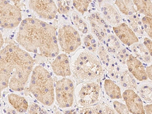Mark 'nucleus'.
Segmentation results:
<instances>
[{
	"label": "nucleus",
	"mask_w": 152,
	"mask_h": 114,
	"mask_svg": "<svg viewBox=\"0 0 152 114\" xmlns=\"http://www.w3.org/2000/svg\"><path fill=\"white\" fill-rule=\"evenodd\" d=\"M16 41L27 52L47 58H55L59 54L56 28L41 19L28 18L23 20Z\"/></svg>",
	"instance_id": "nucleus-1"
},
{
	"label": "nucleus",
	"mask_w": 152,
	"mask_h": 114,
	"mask_svg": "<svg viewBox=\"0 0 152 114\" xmlns=\"http://www.w3.org/2000/svg\"><path fill=\"white\" fill-rule=\"evenodd\" d=\"M0 56L1 93L8 87L14 91H22L35 67L33 57L13 44L1 49Z\"/></svg>",
	"instance_id": "nucleus-2"
},
{
	"label": "nucleus",
	"mask_w": 152,
	"mask_h": 114,
	"mask_svg": "<svg viewBox=\"0 0 152 114\" xmlns=\"http://www.w3.org/2000/svg\"><path fill=\"white\" fill-rule=\"evenodd\" d=\"M70 61L72 74L83 83L95 81L104 77V69L100 61L88 50H77Z\"/></svg>",
	"instance_id": "nucleus-3"
},
{
	"label": "nucleus",
	"mask_w": 152,
	"mask_h": 114,
	"mask_svg": "<svg viewBox=\"0 0 152 114\" xmlns=\"http://www.w3.org/2000/svg\"><path fill=\"white\" fill-rule=\"evenodd\" d=\"M28 90L41 104L52 106L55 102L54 81L48 71L41 65L35 66L30 76Z\"/></svg>",
	"instance_id": "nucleus-4"
},
{
	"label": "nucleus",
	"mask_w": 152,
	"mask_h": 114,
	"mask_svg": "<svg viewBox=\"0 0 152 114\" xmlns=\"http://www.w3.org/2000/svg\"><path fill=\"white\" fill-rule=\"evenodd\" d=\"M101 98L102 89L97 81L80 83L75 88L76 102L81 108L99 104Z\"/></svg>",
	"instance_id": "nucleus-5"
},
{
	"label": "nucleus",
	"mask_w": 152,
	"mask_h": 114,
	"mask_svg": "<svg viewBox=\"0 0 152 114\" xmlns=\"http://www.w3.org/2000/svg\"><path fill=\"white\" fill-rule=\"evenodd\" d=\"M57 40L59 47L67 54L75 52L82 44L79 31L69 24H62L59 26Z\"/></svg>",
	"instance_id": "nucleus-6"
},
{
	"label": "nucleus",
	"mask_w": 152,
	"mask_h": 114,
	"mask_svg": "<svg viewBox=\"0 0 152 114\" xmlns=\"http://www.w3.org/2000/svg\"><path fill=\"white\" fill-rule=\"evenodd\" d=\"M55 98L57 105L61 109L69 108L74 104L75 88L73 80L62 78L56 82Z\"/></svg>",
	"instance_id": "nucleus-7"
},
{
	"label": "nucleus",
	"mask_w": 152,
	"mask_h": 114,
	"mask_svg": "<svg viewBox=\"0 0 152 114\" xmlns=\"http://www.w3.org/2000/svg\"><path fill=\"white\" fill-rule=\"evenodd\" d=\"M7 1H0V23L5 29L17 28L22 22V13L18 6Z\"/></svg>",
	"instance_id": "nucleus-8"
},
{
	"label": "nucleus",
	"mask_w": 152,
	"mask_h": 114,
	"mask_svg": "<svg viewBox=\"0 0 152 114\" xmlns=\"http://www.w3.org/2000/svg\"><path fill=\"white\" fill-rule=\"evenodd\" d=\"M29 9L40 19L52 20L56 18L58 12V8L53 1H29Z\"/></svg>",
	"instance_id": "nucleus-9"
},
{
	"label": "nucleus",
	"mask_w": 152,
	"mask_h": 114,
	"mask_svg": "<svg viewBox=\"0 0 152 114\" xmlns=\"http://www.w3.org/2000/svg\"><path fill=\"white\" fill-rule=\"evenodd\" d=\"M87 20L90 24L93 35L96 37L100 43H104L106 37L110 34L109 24L103 19L99 12H93L89 14Z\"/></svg>",
	"instance_id": "nucleus-10"
},
{
	"label": "nucleus",
	"mask_w": 152,
	"mask_h": 114,
	"mask_svg": "<svg viewBox=\"0 0 152 114\" xmlns=\"http://www.w3.org/2000/svg\"><path fill=\"white\" fill-rule=\"evenodd\" d=\"M99 13L103 19L109 24L118 26L122 23V18L115 5L108 1H99Z\"/></svg>",
	"instance_id": "nucleus-11"
},
{
	"label": "nucleus",
	"mask_w": 152,
	"mask_h": 114,
	"mask_svg": "<svg viewBox=\"0 0 152 114\" xmlns=\"http://www.w3.org/2000/svg\"><path fill=\"white\" fill-rule=\"evenodd\" d=\"M122 98L130 113L145 114L142 99L134 90H124Z\"/></svg>",
	"instance_id": "nucleus-12"
},
{
	"label": "nucleus",
	"mask_w": 152,
	"mask_h": 114,
	"mask_svg": "<svg viewBox=\"0 0 152 114\" xmlns=\"http://www.w3.org/2000/svg\"><path fill=\"white\" fill-rule=\"evenodd\" d=\"M51 66L54 74L58 77L67 78L72 74L71 61L66 53L59 54L54 58Z\"/></svg>",
	"instance_id": "nucleus-13"
},
{
	"label": "nucleus",
	"mask_w": 152,
	"mask_h": 114,
	"mask_svg": "<svg viewBox=\"0 0 152 114\" xmlns=\"http://www.w3.org/2000/svg\"><path fill=\"white\" fill-rule=\"evenodd\" d=\"M113 30L120 41L128 47L139 42L137 35L126 23H121L113 26Z\"/></svg>",
	"instance_id": "nucleus-14"
},
{
	"label": "nucleus",
	"mask_w": 152,
	"mask_h": 114,
	"mask_svg": "<svg viewBox=\"0 0 152 114\" xmlns=\"http://www.w3.org/2000/svg\"><path fill=\"white\" fill-rule=\"evenodd\" d=\"M126 65L130 73L138 81H143L148 79L146 70L143 64L132 54L129 56Z\"/></svg>",
	"instance_id": "nucleus-15"
},
{
	"label": "nucleus",
	"mask_w": 152,
	"mask_h": 114,
	"mask_svg": "<svg viewBox=\"0 0 152 114\" xmlns=\"http://www.w3.org/2000/svg\"><path fill=\"white\" fill-rule=\"evenodd\" d=\"M78 114H118L114 109L105 103H99L90 107L81 108Z\"/></svg>",
	"instance_id": "nucleus-16"
},
{
	"label": "nucleus",
	"mask_w": 152,
	"mask_h": 114,
	"mask_svg": "<svg viewBox=\"0 0 152 114\" xmlns=\"http://www.w3.org/2000/svg\"><path fill=\"white\" fill-rule=\"evenodd\" d=\"M7 97L9 104L18 112L23 114L28 111L29 105L24 97L17 94H10Z\"/></svg>",
	"instance_id": "nucleus-17"
},
{
	"label": "nucleus",
	"mask_w": 152,
	"mask_h": 114,
	"mask_svg": "<svg viewBox=\"0 0 152 114\" xmlns=\"http://www.w3.org/2000/svg\"><path fill=\"white\" fill-rule=\"evenodd\" d=\"M118 81L121 87L125 90H133L135 91L137 89L136 79L127 69H122Z\"/></svg>",
	"instance_id": "nucleus-18"
},
{
	"label": "nucleus",
	"mask_w": 152,
	"mask_h": 114,
	"mask_svg": "<svg viewBox=\"0 0 152 114\" xmlns=\"http://www.w3.org/2000/svg\"><path fill=\"white\" fill-rule=\"evenodd\" d=\"M132 54L139 59L141 62L147 64H152V57H151L148 51L142 43L138 42L130 46Z\"/></svg>",
	"instance_id": "nucleus-19"
},
{
	"label": "nucleus",
	"mask_w": 152,
	"mask_h": 114,
	"mask_svg": "<svg viewBox=\"0 0 152 114\" xmlns=\"http://www.w3.org/2000/svg\"><path fill=\"white\" fill-rule=\"evenodd\" d=\"M104 87L105 94L110 99L116 100L122 98L121 88L114 80H105L104 81Z\"/></svg>",
	"instance_id": "nucleus-20"
},
{
	"label": "nucleus",
	"mask_w": 152,
	"mask_h": 114,
	"mask_svg": "<svg viewBox=\"0 0 152 114\" xmlns=\"http://www.w3.org/2000/svg\"><path fill=\"white\" fill-rule=\"evenodd\" d=\"M104 44L105 45L104 47L107 52L113 56L123 47L121 42L120 41L116 35L111 33L106 37Z\"/></svg>",
	"instance_id": "nucleus-21"
},
{
	"label": "nucleus",
	"mask_w": 152,
	"mask_h": 114,
	"mask_svg": "<svg viewBox=\"0 0 152 114\" xmlns=\"http://www.w3.org/2000/svg\"><path fill=\"white\" fill-rule=\"evenodd\" d=\"M126 20L127 22V24L136 35L137 34L139 36L145 35L142 18H140V14L138 13L130 16H126Z\"/></svg>",
	"instance_id": "nucleus-22"
},
{
	"label": "nucleus",
	"mask_w": 152,
	"mask_h": 114,
	"mask_svg": "<svg viewBox=\"0 0 152 114\" xmlns=\"http://www.w3.org/2000/svg\"><path fill=\"white\" fill-rule=\"evenodd\" d=\"M114 3L119 10L126 16H130L137 13L133 1H116Z\"/></svg>",
	"instance_id": "nucleus-23"
},
{
	"label": "nucleus",
	"mask_w": 152,
	"mask_h": 114,
	"mask_svg": "<svg viewBox=\"0 0 152 114\" xmlns=\"http://www.w3.org/2000/svg\"><path fill=\"white\" fill-rule=\"evenodd\" d=\"M133 1L138 14L152 18V1L147 0H134Z\"/></svg>",
	"instance_id": "nucleus-24"
},
{
	"label": "nucleus",
	"mask_w": 152,
	"mask_h": 114,
	"mask_svg": "<svg viewBox=\"0 0 152 114\" xmlns=\"http://www.w3.org/2000/svg\"><path fill=\"white\" fill-rule=\"evenodd\" d=\"M105 69L107 70V74L112 80L115 81L119 80L122 69L116 59H113Z\"/></svg>",
	"instance_id": "nucleus-25"
},
{
	"label": "nucleus",
	"mask_w": 152,
	"mask_h": 114,
	"mask_svg": "<svg viewBox=\"0 0 152 114\" xmlns=\"http://www.w3.org/2000/svg\"><path fill=\"white\" fill-rule=\"evenodd\" d=\"M71 19L75 28L84 34H87L88 32V26L86 22L80 16L78 13L74 12L71 16Z\"/></svg>",
	"instance_id": "nucleus-26"
},
{
	"label": "nucleus",
	"mask_w": 152,
	"mask_h": 114,
	"mask_svg": "<svg viewBox=\"0 0 152 114\" xmlns=\"http://www.w3.org/2000/svg\"><path fill=\"white\" fill-rule=\"evenodd\" d=\"M84 43L87 50L94 53L97 52L99 46L96 39L93 34L87 33L84 38Z\"/></svg>",
	"instance_id": "nucleus-27"
},
{
	"label": "nucleus",
	"mask_w": 152,
	"mask_h": 114,
	"mask_svg": "<svg viewBox=\"0 0 152 114\" xmlns=\"http://www.w3.org/2000/svg\"><path fill=\"white\" fill-rule=\"evenodd\" d=\"M139 95L141 99L148 103H152V86L144 84L138 89Z\"/></svg>",
	"instance_id": "nucleus-28"
},
{
	"label": "nucleus",
	"mask_w": 152,
	"mask_h": 114,
	"mask_svg": "<svg viewBox=\"0 0 152 114\" xmlns=\"http://www.w3.org/2000/svg\"><path fill=\"white\" fill-rule=\"evenodd\" d=\"M97 52L100 61L102 62L105 67H107L114 59L111 54L107 52L105 47L102 45H99V49Z\"/></svg>",
	"instance_id": "nucleus-29"
},
{
	"label": "nucleus",
	"mask_w": 152,
	"mask_h": 114,
	"mask_svg": "<svg viewBox=\"0 0 152 114\" xmlns=\"http://www.w3.org/2000/svg\"><path fill=\"white\" fill-rule=\"evenodd\" d=\"M130 54H131L130 53L129 51L123 46L114 56L116 61L120 64L124 65L126 64V62Z\"/></svg>",
	"instance_id": "nucleus-30"
},
{
	"label": "nucleus",
	"mask_w": 152,
	"mask_h": 114,
	"mask_svg": "<svg viewBox=\"0 0 152 114\" xmlns=\"http://www.w3.org/2000/svg\"><path fill=\"white\" fill-rule=\"evenodd\" d=\"M92 1H73V5L80 14L84 15L88 10Z\"/></svg>",
	"instance_id": "nucleus-31"
},
{
	"label": "nucleus",
	"mask_w": 152,
	"mask_h": 114,
	"mask_svg": "<svg viewBox=\"0 0 152 114\" xmlns=\"http://www.w3.org/2000/svg\"><path fill=\"white\" fill-rule=\"evenodd\" d=\"M142 21L145 33L152 40V18L143 16Z\"/></svg>",
	"instance_id": "nucleus-32"
},
{
	"label": "nucleus",
	"mask_w": 152,
	"mask_h": 114,
	"mask_svg": "<svg viewBox=\"0 0 152 114\" xmlns=\"http://www.w3.org/2000/svg\"><path fill=\"white\" fill-rule=\"evenodd\" d=\"M58 12L62 14H66L71 10V4L72 2L68 1H57Z\"/></svg>",
	"instance_id": "nucleus-33"
},
{
	"label": "nucleus",
	"mask_w": 152,
	"mask_h": 114,
	"mask_svg": "<svg viewBox=\"0 0 152 114\" xmlns=\"http://www.w3.org/2000/svg\"><path fill=\"white\" fill-rule=\"evenodd\" d=\"M113 105L114 110L118 114H130L129 111L126 104L122 102H120L118 100H114L113 102Z\"/></svg>",
	"instance_id": "nucleus-34"
},
{
	"label": "nucleus",
	"mask_w": 152,
	"mask_h": 114,
	"mask_svg": "<svg viewBox=\"0 0 152 114\" xmlns=\"http://www.w3.org/2000/svg\"><path fill=\"white\" fill-rule=\"evenodd\" d=\"M28 111V114H49L39 105L34 103H31L30 104Z\"/></svg>",
	"instance_id": "nucleus-35"
},
{
	"label": "nucleus",
	"mask_w": 152,
	"mask_h": 114,
	"mask_svg": "<svg viewBox=\"0 0 152 114\" xmlns=\"http://www.w3.org/2000/svg\"><path fill=\"white\" fill-rule=\"evenodd\" d=\"M142 43L145 46L150 55L151 57L152 58V40L150 38L145 37L143 38Z\"/></svg>",
	"instance_id": "nucleus-36"
},
{
	"label": "nucleus",
	"mask_w": 152,
	"mask_h": 114,
	"mask_svg": "<svg viewBox=\"0 0 152 114\" xmlns=\"http://www.w3.org/2000/svg\"><path fill=\"white\" fill-rule=\"evenodd\" d=\"M145 70H146L148 79L150 80L152 82V64L147 66Z\"/></svg>",
	"instance_id": "nucleus-37"
},
{
	"label": "nucleus",
	"mask_w": 152,
	"mask_h": 114,
	"mask_svg": "<svg viewBox=\"0 0 152 114\" xmlns=\"http://www.w3.org/2000/svg\"><path fill=\"white\" fill-rule=\"evenodd\" d=\"M145 114H152V104H148L144 106Z\"/></svg>",
	"instance_id": "nucleus-38"
},
{
	"label": "nucleus",
	"mask_w": 152,
	"mask_h": 114,
	"mask_svg": "<svg viewBox=\"0 0 152 114\" xmlns=\"http://www.w3.org/2000/svg\"><path fill=\"white\" fill-rule=\"evenodd\" d=\"M6 114H18V112L16 111L15 110L10 107H8L6 109Z\"/></svg>",
	"instance_id": "nucleus-39"
},
{
	"label": "nucleus",
	"mask_w": 152,
	"mask_h": 114,
	"mask_svg": "<svg viewBox=\"0 0 152 114\" xmlns=\"http://www.w3.org/2000/svg\"><path fill=\"white\" fill-rule=\"evenodd\" d=\"M64 114H77L76 111L75 110H67V111H64Z\"/></svg>",
	"instance_id": "nucleus-40"
},
{
	"label": "nucleus",
	"mask_w": 152,
	"mask_h": 114,
	"mask_svg": "<svg viewBox=\"0 0 152 114\" xmlns=\"http://www.w3.org/2000/svg\"><path fill=\"white\" fill-rule=\"evenodd\" d=\"M53 114H64L61 111L58 110L57 107H54L53 109Z\"/></svg>",
	"instance_id": "nucleus-41"
},
{
	"label": "nucleus",
	"mask_w": 152,
	"mask_h": 114,
	"mask_svg": "<svg viewBox=\"0 0 152 114\" xmlns=\"http://www.w3.org/2000/svg\"><path fill=\"white\" fill-rule=\"evenodd\" d=\"M4 41L3 38L2 36V34H1V48L2 49V47L3 46Z\"/></svg>",
	"instance_id": "nucleus-42"
}]
</instances>
